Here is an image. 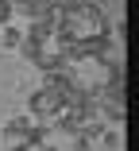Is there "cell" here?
I'll return each mask as SVG.
<instances>
[{
	"label": "cell",
	"mask_w": 139,
	"mask_h": 151,
	"mask_svg": "<svg viewBox=\"0 0 139 151\" xmlns=\"http://www.w3.org/2000/svg\"><path fill=\"white\" fill-rule=\"evenodd\" d=\"M62 109H66V97L58 93V89L43 85V89L31 93V112H35V116H58Z\"/></svg>",
	"instance_id": "obj_1"
},
{
	"label": "cell",
	"mask_w": 139,
	"mask_h": 151,
	"mask_svg": "<svg viewBox=\"0 0 139 151\" xmlns=\"http://www.w3.org/2000/svg\"><path fill=\"white\" fill-rule=\"evenodd\" d=\"M0 43H4V47H16V43H19V31H16V27H8V31L0 35Z\"/></svg>",
	"instance_id": "obj_2"
}]
</instances>
